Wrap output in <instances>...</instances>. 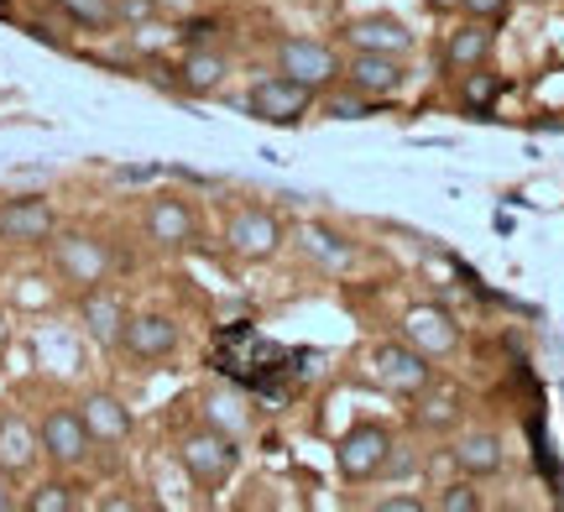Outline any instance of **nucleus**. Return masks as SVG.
<instances>
[{"mask_svg": "<svg viewBox=\"0 0 564 512\" xmlns=\"http://www.w3.org/2000/svg\"><path fill=\"white\" fill-rule=\"evenodd\" d=\"M53 272H58L68 287H100L110 283V272H116V251L110 241L100 236H89V230H68V236H53Z\"/></svg>", "mask_w": 564, "mask_h": 512, "instance_id": "obj_2", "label": "nucleus"}, {"mask_svg": "<svg viewBox=\"0 0 564 512\" xmlns=\"http://www.w3.org/2000/svg\"><path fill=\"white\" fill-rule=\"evenodd\" d=\"M392 429L377 424V418H366L356 429L340 434V445H335V471H340L345 487H366V481H377L387 466V455H392Z\"/></svg>", "mask_w": 564, "mask_h": 512, "instance_id": "obj_4", "label": "nucleus"}, {"mask_svg": "<svg viewBox=\"0 0 564 512\" xmlns=\"http://www.w3.org/2000/svg\"><path fill=\"white\" fill-rule=\"evenodd\" d=\"M178 466L194 487L215 492V487H225V481L236 476V466H241V439L220 434L215 424H194V429L178 434Z\"/></svg>", "mask_w": 564, "mask_h": 512, "instance_id": "obj_1", "label": "nucleus"}, {"mask_svg": "<svg viewBox=\"0 0 564 512\" xmlns=\"http://www.w3.org/2000/svg\"><path fill=\"white\" fill-rule=\"evenodd\" d=\"M0 346H6V319H0Z\"/></svg>", "mask_w": 564, "mask_h": 512, "instance_id": "obj_36", "label": "nucleus"}, {"mask_svg": "<svg viewBox=\"0 0 564 512\" xmlns=\"http://www.w3.org/2000/svg\"><path fill=\"white\" fill-rule=\"evenodd\" d=\"M183 346V325L173 314H162V308H147V314H131L121 329V346L137 367H162V361H173Z\"/></svg>", "mask_w": 564, "mask_h": 512, "instance_id": "obj_8", "label": "nucleus"}, {"mask_svg": "<svg viewBox=\"0 0 564 512\" xmlns=\"http://www.w3.org/2000/svg\"><path fill=\"white\" fill-rule=\"evenodd\" d=\"M11 508H21V502L11 492V476H0V512H11Z\"/></svg>", "mask_w": 564, "mask_h": 512, "instance_id": "obj_33", "label": "nucleus"}, {"mask_svg": "<svg viewBox=\"0 0 564 512\" xmlns=\"http://www.w3.org/2000/svg\"><path fill=\"white\" fill-rule=\"evenodd\" d=\"M460 11H465L470 21H491V26H497V21H507L512 0H460Z\"/></svg>", "mask_w": 564, "mask_h": 512, "instance_id": "obj_30", "label": "nucleus"}, {"mask_svg": "<svg viewBox=\"0 0 564 512\" xmlns=\"http://www.w3.org/2000/svg\"><path fill=\"white\" fill-rule=\"evenodd\" d=\"M371 377L377 388L398 392V397H419L434 382V356H423L413 340H382L371 350Z\"/></svg>", "mask_w": 564, "mask_h": 512, "instance_id": "obj_7", "label": "nucleus"}, {"mask_svg": "<svg viewBox=\"0 0 564 512\" xmlns=\"http://www.w3.org/2000/svg\"><path fill=\"white\" fill-rule=\"evenodd\" d=\"M183 47H209V37H215V21L199 17V21H183Z\"/></svg>", "mask_w": 564, "mask_h": 512, "instance_id": "obj_31", "label": "nucleus"}, {"mask_svg": "<svg viewBox=\"0 0 564 512\" xmlns=\"http://www.w3.org/2000/svg\"><path fill=\"white\" fill-rule=\"evenodd\" d=\"M449 460H455V471L470 476V481H491V476H502V466H507V445H502V434L470 429L449 445Z\"/></svg>", "mask_w": 564, "mask_h": 512, "instance_id": "obj_17", "label": "nucleus"}, {"mask_svg": "<svg viewBox=\"0 0 564 512\" xmlns=\"http://www.w3.org/2000/svg\"><path fill=\"white\" fill-rule=\"evenodd\" d=\"M204 424H215V429L230 434V439H246L251 413H246V403L236 392H209V397H204Z\"/></svg>", "mask_w": 564, "mask_h": 512, "instance_id": "obj_25", "label": "nucleus"}, {"mask_svg": "<svg viewBox=\"0 0 564 512\" xmlns=\"http://www.w3.org/2000/svg\"><path fill=\"white\" fill-rule=\"evenodd\" d=\"M47 6H53L68 26L95 32V37H105V32H116V26H121V21H116V0H47Z\"/></svg>", "mask_w": 564, "mask_h": 512, "instance_id": "obj_23", "label": "nucleus"}, {"mask_svg": "<svg viewBox=\"0 0 564 512\" xmlns=\"http://www.w3.org/2000/svg\"><path fill=\"white\" fill-rule=\"evenodd\" d=\"M403 340H413L423 356L440 361V356H455V350H460L465 335H460V319L444 304H413L403 314Z\"/></svg>", "mask_w": 564, "mask_h": 512, "instance_id": "obj_14", "label": "nucleus"}, {"mask_svg": "<svg viewBox=\"0 0 564 512\" xmlns=\"http://www.w3.org/2000/svg\"><path fill=\"white\" fill-rule=\"evenodd\" d=\"M491 47H497V26H491V21L465 17V26H455V32L444 37L440 63L449 68V74H470V68H481V63L491 58Z\"/></svg>", "mask_w": 564, "mask_h": 512, "instance_id": "obj_18", "label": "nucleus"}, {"mask_svg": "<svg viewBox=\"0 0 564 512\" xmlns=\"http://www.w3.org/2000/svg\"><path fill=\"white\" fill-rule=\"evenodd\" d=\"M377 512H423V497H387L377 502Z\"/></svg>", "mask_w": 564, "mask_h": 512, "instance_id": "obj_32", "label": "nucleus"}, {"mask_svg": "<svg viewBox=\"0 0 564 512\" xmlns=\"http://www.w3.org/2000/svg\"><path fill=\"white\" fill-rule=\"evenodd\" d=\"M272 63H278V74L308 84L314 95L335 89V84H340V74H345L340 47H335V42H319V37H278Z\"/></svg>", "mask_w": 564, "mask_h": 512, "instance_id": "obj_3", "label": "nucleus"}, {"mask_svg": "<svg viewBox=\"0 0 564 512\" xmlns=\"http://www.w3.org/2000/svg\"><path fill=\"white\" fill-rule=\"evenodd\" d=\"M340 84H350L366 100H387L408 84V58L403 53H350Z\"/></svg>", "mask_w": 564, "mask_h": 512, "instance_id": "obj_13", "label": "nucleus"}, {"mask_svg": "<svg viewBox=\"0 0 564 512\" xmlns=\"http://www.w3.org/2000/svg\"><path fill=\"white\" fill-rule=\"evenodd\" d=\"M225 79H230V58H225L220 47H188V58L178 68V89L183 95H194V100H209V95H220Z\"/></svg>", "mask_w": 564, "mask_h": 512, "instance_id": "obj_20", "label": "nucleus"}, {"mask_svg": "<svg viewBox=\"0 0 564 512\" xmlns=\"http://www.w3.org/2000/svg\"><path fill=\"white\" fill-rule=\"evenodd\" d=\"M314 89L299 79H288V74H262V79L246 89V110L257 116L262 126H303V116L314 110Z\"/></svg>", "mask_w": 564, "mask_h": 512, "instance_id": "obj_6", "label": "nucleus"}, {"mask_svg": "<svg viewBox=\"0 0 564 512\" xmlns=\"http://www.w3.org/2000/svg\"><path fill=\"white\" fill-rule=\"evenodd\" d=\"M42 460L37 445V424L26 413H0V476H26Z\"/></svg>", "mask_w": 564, "mask_h": 512, "instance_id": "obj_19", "label": "nucleus"}, {"mask_svg": "<svg viewBox=\"0 0 564 512\" xmlns=\"http://www.w3.org/2000/svg\"><path fill=\"white\" fill-rule=\"evenodd\" d=\"M282 241H288V226H282L272 209L246 205L225 220V251L241 257V262H272L282 251Z\"/></svg>", "mask_w": 564, "mask_h": 512, "instance_id": "obj_9", "label": "nucleus"}, {"mask_svg": "<svg viewBox=\"0 0 564 512\" xmlns=\"http://www.w3.org/2000/svg\"><path fill=\"white\" fill-rule=\"evenodd\" d=\"M413 424L429 434H444L460 424V392L455 388H440V382H429L419 392V408H413Z\"/></svg>", "mask_w": 564, "mask_h": 512, "instance_id": "obj_21", "label": "nucleus"}, {"mask_svg": "<svg viewBox=\"0 0 564 512\" xmlns=\"http://www.w3.org/2000/svg\"><path fill=\"white\" fill-rule=\"evenodd\" d=\"M345 47L350 53H413V26L392 11H361V17L345 21Z\"/></svg>", "mask_w": 564, "mask_h": 512, "instance_id": "obj_12", "label": "nucleus"}, {"mask_svg": "<svg viewBox=\"0 0 564 512\" xmlns=\"http://www.w3.org/2000/svg\"><path fill=\"white\" fill-rule=\"evenodd\" d=\"M21 508H26V512H74V508H79V497H74V487H68L63 476H53V481L32 487Z\"/></svg>", "mask_w": 564, "mask_h": 512, "instance_id": "obj_26", "label": "nucleus"}, {"mask_svg": "<svg viewBox=\"0 0 564 512\" xmlns=\"http://www.w3.org/2000/svg\"><path fill=\"white\" fill-rule=\"evenodd\" d=\"M141 230H147V241L162 251H183L199 241V209L188 205L183 194H158L152 205H147V220H141Z\"/></svg>", "mask_w": 564, "mask_h": 512, "instance_id": "obj_11", "label": "nucleus"}, {"mask_svg": "<svg viewBox=\"0 0 564 512\" xmlns=\"http://www.w3.org/2000/svg\"><path fill=\"white\" fill-rule=\"evenodd\" d=\"M37 445H42V460H47L53 471H79V466H89L95 439H89V429H84L79 403H74V408H68V403H58V408L42 413Z\"/></svg>", "mask_w": 564, "mask_h": 512, "instance_id": "obj_5", "label": "nucleus"}, {"mask_svg": "<svg viewBox=\"0 0 564 512\" xmlns=\"http://www.w3.org/2000/svg\"><path fill=\"white\" fill-rule=\"evenodd\" d=\"M303 257L319 266H350L361 251H356V241H345L335 226H303Z\"/></svg>", "mask_w": 564, "mask_h": 512, "instance_id": "obj_22", "label": "nucleus"}, {"mask_svg": "<svg viewBox=\"0 0 564 512\" xmlns=\"http://www.w3.org/2000/svg\"><path fill=\"white\" fill-rule=\"evenodd\" d=\"M429 11H440V17H449V11H460V0H423Z\"/></svg>", "mask_w": 564, "mask_h": 512, "instance_id": "obj_34", "label": "nucleus"}, {"mask_svg": "<svg viewBox=\"0 0 564 512\" xmlns=\"http://www.w3.org/2000/svg\"><path fill=\"white\" fill-rule=\"evenodd\" d=\"M0 17H11V0H0Z\"/></svg>", "mask_w": 564, "mask_h": 512, "instance_id": "obj_35", "label": "nucleus"}, {"mask_svg": "<svg viewBox=\"0 0 564 512\" xmlns=\"http://www.w3.org/2000/svg\"><path fill=\"white\" fill-rule=\"evenodd\" d=\"M434 508L440 512H481V492H476V487H470V476H465V481H455V487H444Z\"/></svg>", "mask_w": 564, "mask_h": 512, "instance_id": "obj_28", "label": "nucleus"}, {"mask_svg": "<svg viewBox=\"0 0 564 512\" xmlns=\"http://www.w3.org/2000/svg\"><path fill=\"white\" fill-rule=\"evenodd\" d=\"M324 116H329V121H361L366 95H356L350 84H335V89H324Z\"/></svg>", "mask_w": 564, "mask_h": 512, "instance_id": "obj_27", "label": "nucleus"}, {"mask_svg": "<svg viewBox=\"0 0 564 512\" xmlns=\"http://www.w3.org/2000/svg\"><path fill=\"white\" fill-rule=\"evenodd\" d=\"M126 319H131V308L121 304V293H110L105 283L100 287H84V293H79V325H84V335H89L100 350L121 346Z\"/></svg>", "mask_w": 564, "mask_h": 512, "instance_id": "obj_15", "label": "nucleus"}, {"mask_svg": "<svg viewBox=\"0 0 564 512\" xmlns=\"http://www.w3.org/2000/svg\"><path fill=\"white\" fill-rule=\"evenodd\" d=\"M58 236V209L37 199V194H21L0 205V247H53Z\"/></svg>", "mask_w": 564, "mask_h": 512, "instance_id": "obj_10", "label": "nucleus"}, {"mask_svg": "<svg viewBox=\"0 0 564 512\" xmlns=\"http://www.w3.org/2000/svg\"><path fill=\"white\" fill-rule=\"evenodd\" d=\"M497 100H502V79L486 74V63L481 68H470V74H460V105H465L470 121H486V116L497 110Z\"/></svg>", "mask_w": 564, "mask_h": 512, "instance_id": "obj_24", "label": "nucleus"}, {"mask_svg": "<svg viewBox=\"0 0 564 512\" xmlns=\"http://www.w3.org/2000/svg\"><path fill=\"white\" fill-rule=\"evenodd\" d=\"M162 17V0H116V21L121 26H152V21Z\"/></svg>", "mask_w": 564, "mask_h": 512, "instance_id": "obj_29", "label": "nucleus"}, {"mask_svg": "<svg viewBox=\"0 0 564 512\" xmlns=\"http://www.w3.org/2000/svg\"><path fill=\"white\" fill-rule=\"evenodd\" d=\"M84 413V429H89V439H95V450H121L126 439H131V429H137V418H131V408H126L116 392H89L79 403Z\"/></svg>", "mask_w": 564, "mask_h": 512, "instance_id": "obj_16", "label": "nucleus"}]
</instances>
